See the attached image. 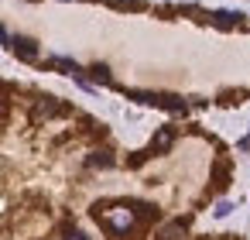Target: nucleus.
I'll return each instance as SVG.
<instances>
[{"mask_svg":"<svg viewBox=\"0 0 250 240\" xmlns=\"http://www.w3.org/2000/svg\"><path fill=\"white\" fill-rule=\"evenodd\" d=\"M127 96L137 100V103H147V107H161V110H171V113H185V100L182 96H171V93H137V89H130Z\"/></svg>","mask_w":250,"mask_h":240,"instance_id":"nucleus-1","label":"nucleus"},{"mask_svg":"<svg viewBox=\"0 0 250 240\" xmlns=\"http://www.w3.org/2000/svg\"><path fill=\"white\" fill-rule=\"evenodd\" d=\"M59 113H65V107H62L55 96H42V100L35 103V110H31L35 120H48V117H59Z\"/></svg>","mask_w":250,"mask_h":240,"instance_id":"nucleus-2","label":"nucleus"},{"mask_svg":"<svg viewBox=\"0 0 250 240\" xmlns=\"http://www.w3.org/2000/svg\"><path fill=\"white\" fill-rule=\"evenodd\" d=\"M11 52H14L18 59H24V62H35V59H38V45H35L31 38H11Z\"/></svg>","mask_w":250,"mask_h":240,"instance_id":"nucleus-3","label":"nucleus"},{"mask_svg":"<svg viewBox=\"0 0 250 240\" xmlns=\"http://www.w3.org/2000/svg\"><path fill=\"white\" fill-rule=\"evenodd\" d=\"M48 65H52V69H59V72H65V76H72V79H79V83L86 86V76H83V69H79L72 59H62V55H55V59H48Z\"/></svg>","mask_w":250,"mask_h":240,"instance_id":"nucleus-4","label":"nucleus"},{"mask_svg":"<svg viewBox=\"0 0 250 240\" xmlns=\"http://www.w3.org/2000/svg\"><path fill=\"white\" fill-rule=\"evenodd\" d=\"M171 144H175V131H171V127H161V131L151 137V148H147V151H151V154H165Z\"/></svg>","mask_w":250,"mask_h":240,"instance_id":"nucleus-5","label":"nucleus"},{"mask_svg":"<svg viewBox=\"0 0 250 240\" xmlns=\"http://www.w3.org/2000/svg\"><path fill=\"white\" fill-rule=\"evenodd\" d=\"M209 21L216 24V28H236V24H243V14H236V11H212L209 14Z\"/></svg>","mask_w":250,"mask_h":240,"instance_id":"nucleus-6","label":"nucleus"},{"mask_svg":"<svg viewBox=\"0 0 250 240\" xmlns=\"http://www.w3.org/2000/svg\"><path fill=\"white\" fill-rule=\"evenodd\" d=\"M86 165H89V168H113V151H106V148H96V151H89Z\"/></svg>","mask_w":250,"mask_h":240,"instance_id":"nucleus-7","label":"nucleus"},{"mask_svg":"<svg viewBox=\"0 0 250 240\" xmlns=\"http://www.w3.org/2000/svg\"><path fill=\"white\" fill-rule=\"evenodd\" d=\"M158 240H185V219H171V223H165V230L158 233Z\"/></svg>","mask_w":250,"mask_h":240,"instance_id":"nucleus-8","label":"nucleus"},{"mask_svg":"<svg viewBox=\"0 0 250 240\" xmlns=\"http://www.w3.org/2000/svg\"><path fill=\"white\" fill-rule=\"evenodd\" d=\"M89 79H93V83L110 86V69H106V65H93V69H89Z\"/></svg>","mask_w":250,"mask_h":240,"instance_id":"nucleus-9","label":"nucleus"},{"mask_svg":"<svg viewBox=\"0 0 250 240\" xmlns=\"http://www.w3.org/2000/svg\"><path fill=\"white\" fill-rule=\"evenodd\" d=\"M226 178H229V165L219 161V165H216V189H226V185H229Z\"/></svg>","mask_w":250,"mask_h":240,"instance_id":"nucleus-10","label":"nucleus"},{"mask_svg":"<svg viewBox=\"0 0 250 240\" xmlns=\"http://www.w3.org/2000/svg\"><path fill=\"white\" fill-rule=\"evenodd\" d=\"M147 158H154V154H151V151H137V154H130V158H127V165H130V168H141Z\"/></svg>","mask_w":250,"mask_h":240,"instance_id":"nucleus-11","label":"nucleus"},{"mask_svg":"<svg viewBox=\"0 0 250 240\" xmlns=\"http://www.w3.org/2000/svg\"><path fill=\"white\" fill-rule=\"evenodd\" d=\"M7 96H11V93H7V86L0 83V120L7 117V107H11V100H7Z\"/></svg>","mask_w":250,"mask_h":240,"instance_id":"nucleus-12","label":"nucleus"},{"mask_svg":"<svg viewBox=\"0 0 250 240\" xmlns=\"http://www.w3.org/2000/svg\"><path fill=\"white\" fill-rule=\"evenodd\" d=\"M113 7H120V11H141V4L137 0H110Z\"/></svg>","mask_w":250,"mask_h":240,"instance_id":"nucleus-13","label":"nucleus"},{"mask_svg":"<svg viewBox=\"0 0 250 240\" xmlns=\"http://www.w3.org/2000/svg\"><path fill=\"white\" fill-rule=\"evenodd\" d=\"M62 237H65V240H89V237H86L83 230H76V226H65V230H62Z\"/></svg>","mask_w":250,"mask_h":240,"instance_id":"nucleus-14","label":"nucleus"},{"mask_svg":"<svg viewBox=\"0 0 250 240\" xmlns=\"http://www.w3.org/2000/svg\"><path fill=\"white\" fill-rule=\"evenodd\" d=\"M229 209H233V206H229V202H219V206H216V216H226V213H229Z\"/></svg>","mask_w":250,"mask_h":240,"instance_id":"nucleus-15","label":"nucleus"},{"mask_svg":"<svg viewBox=\"0 0 250 240\" xmlns=\"http://www.w3.org/2000/svg\"><path fill=\"white\" fill-rule=\"evenodd\" d=\"M240 148H250V137H247V141H240Z\"/></svg>","mask_w":250,"mask_h":240,"instance_id":"nucleus-16","label":"nucleus"}]
</instances>
